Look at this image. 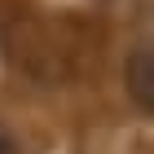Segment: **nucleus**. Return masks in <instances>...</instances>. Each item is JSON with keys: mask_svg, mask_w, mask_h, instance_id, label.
<instances>
[{"mask_svg": "<svg viewBox=\"0 0 154 154\" xmlns=\"http://www.w3.org/2000/svg\"><path fill=\"white\" fill-rule=\"evenodd\" d=\"M123 79H128L132 101L150 110V106H154V53H150L145 44H141V48H137V53L128 57V71H123Z\"/></svg>", "mask_w": 154, "mask_h": 154, "instance_id": "obj_1", "label": "nucleus"}, {"mask_svg": "<svg viewBox=\"0 0 154 154\" xmlns=\"http://www.w3.org/2000/svg\"><path fill=\"white\" fill-rule=\"evenodd\" d=\"M0 154H22V150H18V137H13L5 123H0Z\"/></svg>", "mask_w": 154, "mask_h": 154, "instance_id": "obj_2", "label": "nucleus"}]
</instances>
